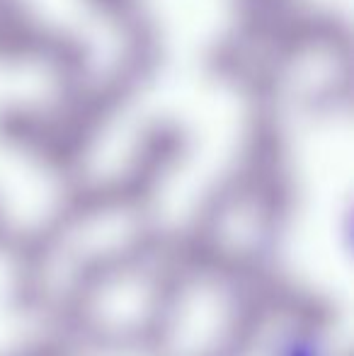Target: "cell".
Listing matches in <instances>:
<instances>
[{
	"mask_svg": "<svg viewBox=\"0 0 354 356\" xmlns=\"http://www.w3.org/2000/svg\"><path fill=\"white\" fill-rule=\"evenodd\" d=\"M272 356H330V354H328V349L323 347L318 339H313L311 334L289 332L274 344Z\"/></svg>",
	"mask_w": 354,
	"mask_h": 356,
	"instance_id": "obj_1",
	"label": "cell"
}]
</instances>
